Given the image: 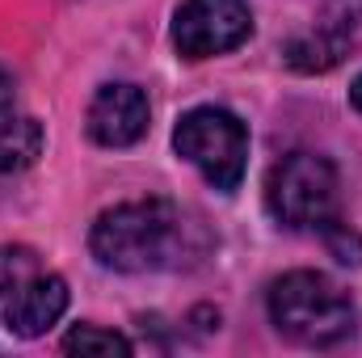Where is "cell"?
Returning a JSON list of instances; mask_svg holds the SVG:
<instances>
[{
  "instance_id": "1",
  "label": "cell",
  "mask_w": 362,
  "mask_h": 358,
  "mask_svg": "<svg viewBox=\"0 0 362 358\" xmlns=\"http://www.w3.org/2000/svg\"><path fill=\"white\" fill-rule=\"evenodd\" d=\"M89 249L114 274H156L202 258L206 232L185 207L169 198H135L97 215Z\"/></svg>"
},
{
  "instance_id": "2",
  "label": "cell",
  "mask_w": 362,
  "mask_h": 358,
  "mask_svg": "<svg viewBox=\"0 0 362 358\" xmlns=\"http://www.w3.org/2000/svg\"><path fill=\"white\" fill-rule=\"evenodd\" d=\"M270 321L286 342L329 350L354 333V304L329 274L291 270L270 287Z\"/></svg>"
},
{
  "instance_id": "3",
  "label": "cell",
  "mask_w": 362,
  "mask_h": 358,
  "mask_svg": "<svg viewBox=\"0 0 362 358\" xmlns=\"http://www.w3.org/2000/svg\"><path fill=\"white\" fill-rule=\"evenodd\" d=\"M68 312V282L25 245H0V321L17 337H42Z\"/></svg>"
},
{
  "instance_id": "4",
  "label": "cell",
  "mask_w": 362,
  "mask_h": 358,
  "mask_svg": "<svg viewBox=\"0 0 362 358\" xmlns=\"http://www.w3.org/2000/svg\"><path fill=\"white\" fill-rule=\"evenodd\" d=\"M173 148L181 161H189L202 173L206 185H215L223 194H232L240 185L245 165H249V131L223 105H198V110L181 114L177 131H173Z\"/></svg>"
},
{
  "instance_id": "5",
  "label": "cell",
  "mask_w": 362,
  "mask_h": 358,
  "mask_svg": "<svg viewBox=\"0 0 362 358\" xmlns=\"http://www.w3.org/2000/svg\"><path fill=\"white\" fill-rule=\"evenodd\" d=\"M337 207V169L316 152L282 156L266 178V211L282 228H325Z\"/></svg>"
},
{
  "instance_id": "6",
  "label": "cell",
  "mask_w": 362,
  "mask_h": 358,
  "mask_svg": "<svg viewBox=\"0 0 362 358\" xmlns=\"http://www.w3.org/2000/svg\"><path fill=\"white\" fill-rule=\"evenodd\" d=\"M253 34L249 0H185L173 17V47L185 59L236 51Z\"/></svg>"
},
{
  "instance_id": "7",
  "label": "cell",
  "mask_w": 362,
  "mask_h": 358,
  "mask_svg": "<svg viewBox=\"0 0 362 358\" xmlns=\"http://www.w3.org/2000/svg\"><path fill=\"white\" fill-rule=\"evenodd\" d=\"M148 97L139 85H127V81H114V85H101L97 97L89 101V135L93 144L101 148H131L148 135Z\"/></svg>"
},
{
  "instance_id": "8",
  "label": "cell",
  "mask_w": 362,
  "mask_h": 358,
  "mask_svg": "<svg viewBox=\"0 0 362 358\" xmlns=\"http://www.w3.org/2000/svg\"><path fill=\"white\" fill-rule=\"evenodd\" d=\"M350 38H354V17L341 13V8H333L329 17H320L316 25H308L303 34H295L282 55H286V64L295 72H329L350 51Z\"/></svg>"
},
{
  "instance_id": "9",
  "label": "cell",
  "mask_w": 362,
  "mask_h": 358,
  "mask_svg": "<svg viewBox=\"0 0 362 358\" xmlns=\"http://www.w3.org/2000/svg\"><path fill=\"white\" fill-rule=\"evenodd\" d=\"M42 144H47V135H42V122L38 118L17 114V110L0 114V173L30 169L42 156Z\"/></svg>"
},
{
  "instance_id": "10",
  "label": "cell",
  "mask_w": 362,
  "mask_h": 358,
  "mask_svg": "<svg viewBox=\"0 0 362 358\" xmlns=\"http://www.w3.org/2000/svg\"><path fill=\"white\" fill-rule=\"evenodd\" d=\"M68 354H131V342L114 329H97V325H81L64 337Z\"/></svg>"
},
{
  "instance_id": "11",
  "label": "cell",
  "mask_w": 362,
  "mask_h": 358,
  "mask_svg": "<svg viewBox=\"0 0 362 358\" xmlns=\"http://www.w3.org/2000/svg\"><path fill=\"white\" fill-rule=\"evenodd\" d=\"M13 110V76L0 68V114H8Z\"/></svg>"
},
{
  "instance_id": "12",
  "label": "cell",
  "mask_w": 362,
  "mask_h": 358,
  "mask_svg": "<svg viewBox=\"0 0 362 358\" xmlns=\"http://www.w3.org/2000/svg\"><path fill=\"white\" fill-rule=\"evenodd\" d=\"M333 8H341V13H350V17H358V13H362V0H333Z\"/></svg>"
},
{
  "instance_id": "13",
  "label": "cell",
  "mask_w": 362,
  "mask_h": 358,
  "mask_svg": "<svg viewBox=\"0 0 362 358\" xmlns=\"http://www.w3.org/2000/svg\"><path fill=\"white\" fill-rule=\"evenodd\" d=\"M350 101H354V110L362 114V76L354 81V85H350Z\"/></svg>"
}]
</instances>
